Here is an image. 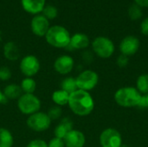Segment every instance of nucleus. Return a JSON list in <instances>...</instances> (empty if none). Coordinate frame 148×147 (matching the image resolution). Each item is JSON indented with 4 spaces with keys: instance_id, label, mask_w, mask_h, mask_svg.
<instances>
[{
    "instance_id": "nucleus-1",
    "label": "nucleus",
    "mask_w": 148,
    "mask_h": 147,
    "mask_svg": "<svg viewBox=\"0 0 148 147\" xmlns=\"http://www.w3.org/2000/svg\"><path fill=\"white\" fill-rule=\"evenodd\" d=\"M68 105L75 114L78 116H87L93 112L95 101L88 92L77 89L69 94Z\"/></svg>"
},
{
    "instance_id": "nucleus-2",
    "label": "nucleus",
    "mask_w": 148,
    "mask_h": 147,
    "mask_svg": "<svg viewBox=\"0 0 148 147\" xmlns=\"http://www.w3.org/2000/svg\"><path fill=\"white\" fill-rule=\"evenodd\" d=\"M46 42L52 47L57 49H66L70 42L71 36L69 30L61 26L55 25L49 29L45 35Z\"/></svg>"
},
{
    "instance_id": "nucleus-3",
    "label": "nucleus",
    "mask_w": 148,
    "mask_h": 147,
    "mask_svg": "<svg viewBox=\"0 0 148 147\" xmlns=\"http://www.w3.org/2000/svg\"><path fill=\"white\" fill-rule=\"evenodd\" d=\"M141 94L134 87H123L119 88L114 94L115 102L121 107L130 108L138 107Z\"/></svg>"
},
{
    "instance_id": "nucleus-4",
    "label": "nucleus",
    "mask_w": 148,
    "mask_h": 147,
    "mask_svg": "<svg viewBox=\"0 0 148 147\" xmlns=\"http://www.w3.org/2000/svg\"><path fill=\"white\" fill-rule=\"evenodd\" d=\"M19 111L25 115H31L40 111L41 101L34 94H23L17 100Z\"/></svg>"
},
{
    "instance_id": "nucleus-5",
    "label": "nucleus",
    "mask_w": 148,
    "mask_h": 147,
    "mask_svg": "<svg viewBox=\"0 0 148 147\" xmlns=\"http://www.w3.org/2000/svg\"><path fill=\"white\" fill-rule=\"evenodd\" d=\"M92 49L95 55L103 59H108L114 53V42L106 36H98L92 42Z\"/></svg>"
},
{
    "instance_id": "nucleus-6",
    "label": "nucleus",
    "mask_w": 148,
    "mask_h": 147,
    "mask_svg": "<svg viewBox=\"0 0 148 147\" xmlns=\"http://www.w3.org/2000/svg\"><path fill=\"white\" fill-rule=\"evenodd\" d=\"M75 80L78 89L88 92L97 86L99 82V75L96 72L87 69L79 74Z\"/></svg>"
},
{
    "instance_id": "nucleus-7",
    "label": "nucleus",
    "mask_w": 148,
    "mask_h": 147,
    "mask_svg": "<svg viewBox=\"0 0 148 147\" xmlns=\"http://www.w3.org/2000/svg\"><path fill=\"white\" fill-rule=\"evenodd\" d=\"M27 126L29 128L35 132H44L50 126L51 120L47 113L42 112H37L34 114L29 116L27 121Z\"/></svg>"
},
{
    "instance_id": "nucleus-8",
    "label": "nucleus",
    "mask_w": 148,
    "mask_h": 147,
    "mask_svg": "<svg viewBox=\"0 0 148 147\" xmlns=\"http://www.w3.org/2000/svg\"><path fill=\"white\" fill-rule=\"evenodd\" d=\"M100 144L101 147H121V134L114 128H107L100 135Z\"/></svg>"
},
{
    "instance_id": "nucleus-9",
    "label": "nucleus",
    "mask_w": 148,
    "mask_h": 147,
    "mask_svg": "<svg viewBox=\"0 0 148 147\" xmlns=\"http://www.w3.org/2000/svg\"><path fill=\"white\" fill-rule=\"evenodd\" d=\"M19 68L23 75L26 77H32L39 72L40 62L36 56L28 55L21 60Z\"/></svg>"
},
{
    "instance_id": "nucleus-10",
    "label": "nucleus",
    "mask_w": 148,
    "mask_h": 147,
    "mask_svg": "<svg viewBox=\"0 0 148 147\" xmlns=\"http://www.w3.org/2000/svg\"><path fill=\"white\" fill-rule=\"evenodd\" d=\"M140 48V41L136 36H127L124 37L120 43V51L121 55L131 56L135 55Z\"/></svg>"
},
{
    "instance_id": "nucleus-11",
    "label": "nucleus",
    "mask_w": 148,
    "mask_h": 147,
    "mask_svg": "<svg viewBox=\"0 0 148 147\" xmlns=\"http://www.w3.org/2000/svg\"><path fill=\"white\" fill-rule=\"evenodd\" d=\"M30 27L33 34L40 37L45 36L49 29L50 28L49 20L44 16L40 14L36 15L32 18L30 23Z\"/></svg>"
},
{
    "instance_id": "nucleus-12",
    "label": "nucleus",
    "mask_w": 148,
    "mask_h": 147,
    "mask_svg": "<svg viewBox=\"0 0 148 147\" xmlns=\"http://www.w3.org/2000/svg\"><path fill=\"white\" fill-rule=\"evenodd\" d=\"M74 65V59L68 55H63L56 59L54 62V69L60 75H68L73 70Z\"/></svg>"
},
{
    "instance_id": "nucleus-13",
    "label": "nucleus",
    "mask_w": 148,
    "mask_h": 147,
    "mask_svg": "<svg viewBox=\"0 0 148 147\" xmlns=\"http://www.w3.org/2000/svg\"><path fill=\"white\" fill-rule=\"evenodd\" d=\"M65 147H83L86 143V138L82 132L79 130H71L63 139Z\"/></svg>"
},
{
    "instance_id": "nucleus-14",
    "label": "nucleus",
    "mask_w": 148,
    "mask_h": 147,
    "mask_svg": "<svg viewBox=\"0 0 148 147\" xmlns=\"http://www.w3.org/2000/svg\"><path fill=\"white\" fill-rule=\"evenodd\" d=\"M46 0H21L23 9L32 15L40 14L44 6Z\"/></svg>"
},
{
    "instance_id": "nucleus-15",
    "label": "nucleus",
    "mask_w": 148,
    "mask_h": 147,
    "mask_svg": "<svg viewBox=\"0 0 148 147\" xmlns=\"http://www.w3.org/2000/svg\"><path fill=\"white\" fill-rule=\"evenodd\" d=\"M90 41L87 35L82 33H76L71 36L69 45L66 49H83L89 46Z\"/></svg>"
},
{
    "instance_id": "nucleus-16",
    "label": "nucleus",
    "mask_w": 148,
    "mask_h": 147,
    "mask_svg": "<svg viewBox=\"0 0 148 147\" xmlns=\"http://www.w3.org/2000/svg\"><path fill=\"white\" fill-rule=\"evenodd\" d=\"M73 130V122L69 118L62 119L61 122L56 126L54 130V134L56 138L63 139L69 132Z\"/></svg>"
},
{
    "instance_id": "nucleus-17",
    "label": "nucleus",
    "mask_w": 148,
    "mask_h": 147,
    "mask_svg": "<svg viewBox=\"0 0 148 147\" xmlns=\"http://www.w3.org/2000/svg\"><path fill=\"white\" fill-rule=\"evenodd\" d=\"M3 55L9 61H16L20 56L18 46L14 42H8L3 46Z\"/></svg>"
},
{
    "instance_id": "nucleus-18",
    "label": "nucleus",
    "mask_w": 148,
    "mask_h": 147,
    "mask_svg": "<svg viewBox=\"0 0 148 147\" xmlns=\"http://www.w3.org/2000/svg\"><path fill=\"white\" fill-rule=\"evenodd\" d=\"M3 94L7 100H18L22 96L23 91L19 85L11 83L4 88Z\"/></svg>"
},
{
    "instance_id": "nucleus-19",
    "label": "nucleus",
    "mask_w": 148,
    "mask_h": 147,
    "mask_svg": "<svg viewBox=\"0 0 148 147\" xmlns=\"http://www.w3.org/2000/svg\"><path fill=\"white\" fill-rule=\"evenodd\" d=\"M69 99V94L63 91L62 89H58L52 94V101L53 102L59 107H62L68 105Z\"/></svg>"
},
{
    "instance_id": "nucleus-20",
    "label": "nucleus",
    "mask_w": 148,
    "mask_h": 147,
    "mask_svg": "<svg viewBox=\"0 0 148 147\" xmlns=\"http://www.w3.org/2000/svg\"><path fill=\"white\" fill-rule=\"evenodd\" d=\"M14 139L11 133L6 128H0V147H12Z\"/></svg>"
},
{
    "instance_id": "nucleus-21",
    "label": "nucleus",
    "mask_w": 148,
    "mask_h": 147,
    "mask_svg": "<svg viewBox=\"0 0 148 147\" xmlns=\"http://www.w3.org/2000/svg\"><path fill=\"white\" fill-rule=\"evenodd\" d=\"M60 86H61V89L69 93V94L78 89L77 84H76V80L74 77H67V78L63 79L62 81L61 82Z\"/></svg>"
},
{
    "instance_id": "nucleus-22",
    "label": "nucleus",
    "mask_w": 148,
    "mask_h": 147,
    "mask_svg": "<svg viewBox=\"0 0 148 147\" xmlns=\"http://www.w3.org/2000/svg\"><path fill=\"white\" fill-rule=\"evenodd\" d=\"M23 94H34L36 88V82L31 77H25L20 85Z\"/></svg>"
},
{
    "instance_id": "nucleus-23",
    "label": "nucleus",
    "mask_w": 148,
    "mask_h": 147,
    "mask_svg": "<svg viewBox=\"0 0 148 147\" xmlns=\"http://www.w3.org/2000/svg\"><path fill=\"white\" fill-rule=\"evenodd\" d=\"M136 89L140 94H148V74L140 75L136 81Z\"/></svg>"
},
{
    "instance_id": "nucleus-24",
    "label": "nucleus",
    "mask_w": 148,
    "mask_h": 147,
    "mask_svg": "<svg viewBox=\"0 0 148 147\" xmlns=\"http://www.w3.org/2000/svg\"><path fill=\"white\" fill-rule=\"evenodd\" d=\"M42 12V16H44L48 20L55 19L57 16V14H58L57 8L51 5V4L45 5Z\"/></svg>"
},
{
    "instance_id": "nucleus-25",
    "label": "nucleus",
    "mask_w": 148,
    "mask_h": 147,
    "mask_svg": "<svg viewBox=\"0 0 148 147\" xmlns=\"http://www.w3.org/2000/svg\"><path fill=\"white\" fill-rule=\"evenodd\" d=\"M48 116L49 117V119L52 120H59L61 117H62V110L61 108V107L59 106H53L51 107L49 110H48V113H47Z\"/></svg>"
},
{
    "instance_id": "nucleus-26",
    "label": "nucleus",
    "mask_w": 148,
    "mask_h": 147,
    "mask_svg": "<svg viewBox=\"0 0 148 147\" xmlns=\"http://www.w3.org/2000/svg\"><path fill=\"white\" fill-rule=\"evenodd\" d=\"M128 16L132 20H138L142 16V11L138 4H132L128 9Z\"/></svg>"
},
{
    "instance_id": "nucleus-27",
    "label": "nucleus",
    "mask_w": 148,
    "mask_h": 147,
    "mask_svg": "<svg viewBox=\"0 0 148 147\" xmlns=\"http://www.w3.org/2000/svg\"><path fill=\"white\" fill-rule=\"evenodd\" d=\"M11 78V71L8 67H1L0 68V80L1 81H8Z\"/></svg>"
},
{
    "instance_id": "nucleus-28",
    "label": "nucleus",
    "mask_w": 148,
    "mask_h": 147,
    "mask_svg": "<svg viewBox=\"0 0 148 147\" xmlns=\"http://www.w3.org/2000/svg\"><path fill=\"white\" fill-rule=\"evenodd\" d=\"M26 147H48V144L42 139H36L31 140Z\"/></svg>"
},
{
    "instance_id": "nucleus-29",
    "label": "nucleus",
    "mask_w": 148,
    "mask_h": 147,
    "mask_svg": "<svg viewBox=\"0 0 148 147\" xmlns=\"http://www.w3.org/2000/svg\"><path fill=\"white\" fill-rule=\"evenodd\" d=\"M48 147H65V145L63 139L55 137L52 139H50V141L48 144Z\"/></svg>"
},
{
    "instance_id": "nucleus-30",
    "label": "nucleus",
    "mask_w": 148,
    "mask_h": 147,
    "mask_svg": "<svg viewBox=\"0 0 148 147\" xmlns=\"http://www.w3.org/2000/svg\"><path fill=\"white\" fill-rule=\"evenodd\" d=\"M128 62H129L128 56H126L124 55H121L117 58V65L120 68H125V67H127V64H128Z\"/></svg>"
},
{
    "instance_id": "nucleus-31",
    "label": "nucleus",
    "mask_w": 148,
    "mask_h": 147,
    "mask_svg": "<svg viewBox=\"0 0 148 147\" xmlns=\"http://www.w3.org/2000/svg\"><path fill=\"white\" fill-rule=\"evenodd\" d=\"M138 107L148 109V94H141V98H140V101L139 102Z\"/></svg>"
},
{
    "instance_id": "nucleus-32",
    "label": "nucleus",
    "mask_w": 148,
    "mask_h": 147,
    "mask_svg": "<svg viewBox=\"0 0 148 147\" xmlns=\"http://www.w3.org/2000/svg\"><path fill=\"white\" fill-rule=\"evenodd\" d=\"M140 31L143 35L148 36V16L142 21L140 24Z\"/></svg>"
},
{
    "instance_id": "nucleus-33",
    "label": "nucleus",
    "mask_w": 148,
    "mask_h": 147,
    "mask_svg": "<svg viewBox=\"0 0 148 147\" xmlns=\"http://www.w3.org/2000/svg\"><path fill=\"white\" fill-rule=\"evenodd\" d=\"M140 7H148V0H134Z\"/></svg>"
},
{
    "instance_id": "nucleus-34",
    "label": "nucleus",
    "mask_w": 148,
    "mask_h": 147,
    "mask_svg": "<svg viewBox=\"0 0 148 147\" xmlns=\"http://www.w3.org/2000/svg\"><path fill=\"white\" fill-rule=\"evenodd\" d=\"M5 100H6V99H5V97L3 96V92L0 90V104H1V103H3Z\"/></svg>"
}]
</instances>
